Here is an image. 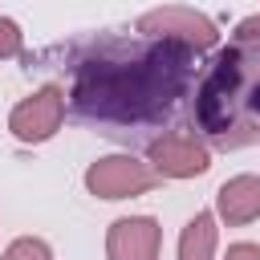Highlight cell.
<instances>
[{"label":"cell","instance_id":"cell-6","mask_svg":"<svg viewBox=\"0 0 260 260\" xmlns=\"http://www.w3.org/2000/svg\"><path fill=\"white\" fill-rule=\"evenodd\" d=\"M138 32L142 37H171V41H183L191 49H211L215 45V24L207 16H199L195 8H158V12H146L138 20Z\"/></svg>","mask_w":260,"mask_h":260},{"label":"cell","instance_id":"cell-1","mask_svg":"<svg viewBox=\"0 0 260 260\" xmlns=\"http://www.w3.org/2000/svg\"><path fill=\"white\" fill-rule=\"evenodd\" d=\"M49 57L69 73L73 118L126 146H150V134L179 118L199 73V49L142 32H98Z\"/></svg>","mask_w":260,"mask_h":260},{"label":"cell","instance_id":"cell-7","mask_svg":"<svg viewBox=\"0 0 260 260\" xmlns=\"http://www.w3.org/2000/svg\"><path fill=\"white\" fill-rule=\"evenodd\" d=\"M158 223L150 215H126L110 228L106 236V256L110 260H158Z\"/></svg>","mask_w":260,"mask_h":260},{"label":"cell","instance_id":"cell-9","mask_svg":"<svg viewBox=\"0 0 260 260\" xmlns=\"http://www.w3.org/2000/svg\"><path fill=\"white\" fill-rule=\"evenodd\" d=\"M211 248H215V219L211 211H199L195 219H187L179 236V260H211Z\"/></svg>","mask_w":260,"mask_h":260},{"label":"cell","instance_id":"cell-2","mask_svg":"<svg viewBox=\"0 0 260 260\" xmlns=\"http://www.w3.org/2000/svg\"><path fill=\"white\" fill-rule=\"evenodd\" d=\"M195 126L215 150L260 142V16L244 20L211 57L195 89Z\"/></svg>","mask_w":260,"mask_h":260},{"label":"cell","instance_id":"cell-4","mask_svg":"<svg viewBox=\"0 0 260 260\" xmlns=\"http://www.w3.org/2000/svg\"><path fill=\"white\" fill-rule=\"evenodd\" d=\"M146 154H150V167L167 179H191L211 167L207 142L195 138V130H167V134L150 138Z\"/></svg>","mask_w":260,"mask_h":260},{"label":"cell","instance_id":"cell-5","mask_svg":"<svg viewBox=\"0 0 260 260\" xmlns=\"http://www.w3.org/2000/svg\"><path fill=\"white\" fill-rule=\"evenodd\" d=\"M61 118H65V93H61V85L49 81L8 114V130L20 142H45V138L57 134Z\"/></svg>","mask_w":260,"mask_h":260},{"label":"cell","instance_id":"cell-10","mask_svg":"<svg viewBox=\"0 0 260 260\" xmlns=\"http://www.w3.org/2000/svg\"><path fill=\"white\" fill-rule=\"evenodd\" d=\"M0 260H53V252H49L45 240H37V236H20V240L8 244V252H4Z\"/></svg>","mask_w":260,"mask_h":260},{"label":"cell","instance_id":"cell-11","mask_svg":"<svg viewBox=\"0 0 260 260\" xmlns=\"http://www.w3.org/2000/svg\"><path fill=\"white\" fill-rule=\"evenodd\" d=\"M20 24L16 20H8V16H0V57H16L20 53Z\"/></svg>","mask_w":260,"mask_h":260},{"label":"cell","instance_id":"cell-3","mask_svg":"<svg viewBox=\"0 0 260 260\" xmlns=\"http://www.w3.org/2000/svg\"><path fill=\"white\" fill-rule=\"evenodd\" d=\"M158 171L150 162H138L130 154H110V158H98L89 171H85V187L98 195V199H126V195H146L158 187Z\"/></svg>","mask_w":260,"mask_h":260},{"label":"cell","instance_id":"cell-8","mask_svg":"<svg viewBox=\"0 0 260 260\" xmlns=\"http://www.w3.org/2000/svg\"><path fill=\"white\" fill-rule=\"evenodd\" d=\"M215 207H219V219L240 228V223H252L260 215V175H236L219 187L215 195Z\"/></svg>","mask_w":260,"mask_h":260},{"label":"cell","instance_id":"cell-12","mask_svg":"<svg viewBox=\"0 0 260 260\" xmlns=\"http://www.w3.org/2000/svg\"><path fill=\"white\" fill-rule=\"evenodd\" d=\"M223 260H260V248L256 244H232Z\"/></svg>","mask_w":260,"mask_h":260}]
</instances>
